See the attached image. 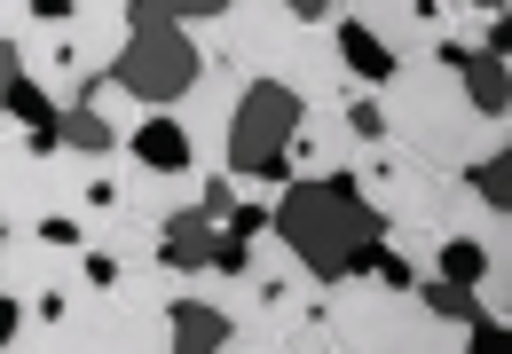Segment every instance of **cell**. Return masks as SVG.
Returning a JSON list of instances; mask_svg holds the SVG:
<instances>
[{
    "label": "cell",
    "instance_id": "1",
    "mask_svg": "<svg viewBox=\"0 0 512 354\" xmlns=\"http://www.w3.org/2000/svg\"><path fill=\"white\" fill-rule=\"evenodd\" d=\"M111 71L127 79V87L142 95V103H150V111H166V103H174V95L190 87L205 63H197L190 32H182L174 16H158V24H134V32H127V56L111 63Z\"/></svg>",
    "mask_w": 512,
    "mask_h": 354
},
{
    "label": "cell",
    "instance_id": "2",
    "mask_svg": "<svg viewBox=\"0 0 512 354\" xmlns=\"http://www.w3.org/2000/svg\"><path fill=\"white\" fill-rule=\"evenodd\" d=\"M292 126H300V95H284L276 79H245L237 118H229V150H221V166H229V174H260L268 158H284Z\"/></svg>",
    "mask_w": 512,
    "mask_h": 354
},
{
    "label": "cell",
    "instance_id": "3",
    "mask_svg": "<svg viewBox=\"0 0 512 354\" xmlns=\"http://www.w3.org/2000/svg\"><path fill=\"white\" fill-rule=\"evenodd\" d=\"M237 95H245V71H237V63H205L190 87L174 95V118H182V134H190L197 166H221V150H229V118H237Z\"/></svg>",
    "mask_w": 512,
    "mask_h": 354
},
{
    "label": "cell",
    "instance_id": "4",
    "mask_svg": "<svg viewBox=\"0 0 512 354\" xmlns=\"http://www.w3.org/2000/svg\"><path fill=\"white\" fill-rule=\"evenodd\" d=\"M268 79H276L284 95H300V103H323V95L347 103V95H363V87L347 79V63H339V32H331L323 16H316V24H300V32L284 40V56H276Z\"/></svg>",
    "mask_w": 512,
    "mask_h": 354
},
{
    "label": "cell",
    "instance_id": "5",
    "mask_svg": "<svg viewBox=\"0 0 512 354\" xmlns=\"http://www.w3.org/2000/svg\"><path fill=\"white\" fill-rule=\"evenodd\" d=\"M292 32H300V16H292L284 0H229V8H221V48H229V63H237L245 79H268Z\"/></svg>",
    "mask_w": 512,
    "mask_h": 354
},
{
    "label": "cell",
    "instance_id": "6",
    "mask_svg": "<svg viewBox=\"0 0 512 354\" xmlns=\"http://www.w3.org/2000/svg\"><path fill=\"white\" fill-rule=\"evenodd\" d=\"M355 126H347V103L339 95H323V103H300V126H292V142H284V166L308 181H331L355 166Z\"/></svg>",
    "mask_w": 512,
    "mask_h": 354
},
{
    "label": "cell",
    "instance_id": "7",
    "mask_svg": "<svg viewBox=\"0 0 512 354\" xmlns=\"http://www.w3.org/2000/svg\"><path fill=\"white\" fill-rule=\"evenodd\" d=\"M245 276L260 284V299L268 307H316V292H323V276L284 244L276 229H260V236H245Z\"/></svg>",
    "mask_w": 512,
    "mask_h": 354
},
{
    "label": "cell",
    "instance_id": "8",
    "mask_svg": "<svg viewBox=\"0 0 512 354\" xmlns=\"http://www.w3.org/2000/svg\"><path fill=\"white\" fill-rule=\"evenodd\" d=\"M40 213H48L40 158L24 150V126L0 111V229H40Z\"/></svg>",
    "mask_w": 512,
    "mask_h": 354
},
{
    "label": "cell",
    "instance_id": "9",
    "mask_svg": "<svg viewBox=\"0 0 512 354\" xmlns=\"http://www.w3.org/2000/svg\"><path fill=\"white\" fill-rule=\"evenodd\" d=\"M64 40H71V71H79V79H87V71H111V63L127 56V0H111V8H71Z\"/></svg>",
    "mask_w": 512,
    "mask_h": 354
},
{
    "label": "cell",
    "instance_id": "10",
    "mask_svg": "<svg viewBox=\"0 0 512 354\" xmlns=\"http://www.w3.org/2000/svg\"><path fill=\"white\" fill-rule=\"evenodd\" d=\"M79 213H87V244H95V252H111L119 268L158 260V221H142L134 205H119V197H111V205H79Z\"/></svg>",
    "mask_w": 512,
    "mask_h": 354
},
{
    "label": "cell",
    "instance_id": "11",
    "mask_svg": "<svg viewBox=\"0 0 512 354\" xmlns=\"http://www.w3.org/2000/svg\"><path fill=\"white\" fill-rule=\"evenodd\" d=\"M182 292L205 299V307H213V315H229V323H253L260 307H268L245 268H190V276H182Z\"/></svg>",
    "mask_w": 512,
    "mask_h": 354
},
{
    "label": "cell",
    "instance_id": "12",
    "mask_svg": "<svg viewBox=\"0 0 512 354\" xmlns=\"http://www.w3.org/2000/svg\"><path fill=\"white\" fill-rule=\"evenodd\" d=\"M457 87H465V103L481 118H512V56H497V48L457 56Z\"/></svg>",
    "mask_w": 512,
    "mask_h": 354
},
{
    "label": "cell",
    "instance_id": "13",
    "mask_svg": "<svg viewBox=\"0 0 512 354\" xmlns=\"http://www.w3.org/2000/svg\"><path fill=\"white\" fill-rule=\"evenodd\" d=\"M127 150L142 158V166H158V174L197 166V150H190V134H182V118H174V111H142V126L127 134Z\"/></svg>",
    "mask_w": 512,
    "mask_h": 354
},
{
    "label": "cell",
    "instance_id": "14",
    "mask_svg": "<svg viewBox=\"0 0 512 354\" xmlns=\"http://www.w3.org/2000/svg\"><path fill=\"white\" fill-rule=\"evenodd\" d=\"M79 103H87V111L103 118V126H111L119 142H127L134 126H142V111H150V103L134 95V87L119 79V71H87V79H79Z\"/></svg>",
    "mask_w": 512,
    "mask_h": 354
},
{
    "label": "cell",
    "instance_id": "15",
    "mask_svg": "<svg viewBox=\"0 0 512 354\" xmlns=\"http://www.w3.org/2000/svg\"><path fill=\"white\" fill-rule=\"evenodd\" d=\"M323 24L339 32V63H347V79H355V87L371 95L386 71H394V56H386V48L371 40V32H363V24H355V16H323Z\"/></svg>",
    "mask_w": 512,
    "mask_h": 354
},
{
    "label": "cell",
    "instance_id": "16",
    "mask_svg": "<svg viewBox=\"0 0 512 354\" xmlns=\"http://www.w3.org/2000/svg\"><path fill=\"white\" fill-rule=\"evenodd\" d=\"M166 323H174V347L182 354H213V347H229V315H213V307H205V299H174V315H166Z\"/></svg>",
    "mask_w": 512,
    "mask_h": 354
},
{
    "label": "cell",
    "instance_id": "17",
    "mask_svg": "<svg viewBox=\"0 0 512 354\" xmlns=\"http://www.w3.org/2000/svg\"><path fill=\"white\" fill-rule=\"evenodd\" d=\"M410 292L426 299V315H442V323H473V315H481V307H473V284H449V276H418ZM489 323H497V315H489Z\"/></svg>",
    "mask_w": 512,
    "mask_h": 354
},
{
    "label": "cell",
    "instance_id": "18",
    "mask_svg": "<svg viewBox=\"0 0 512 354\" xmlns=\"http://www.w3.org/2000/svg\"><path fill=\"white\" fill-rule=\"evenodd\" d=\"M481 260H489V252H481L473 236H442V252H434V276H449V284H473V276H481Z\"/></svg>",
    "mask_w": 512,
    "mask_h": 354
},
{
    "label": "cell",
    "instance_id": "19",
    "mask_svg": "<svg viewBox=\"0 0 512 354\" xmlns=\"http://www.w3.org/2000/svg\"><path fill=\"white\" fill-rule=\"evenodd\" d=\"M64 142H71V150H95V158H103V150H111L119 134H111L103 118L87 111V103H71V111H64Z\"/></svg>",
    "mask_w": 512,
    "mask_h": 354
},
{
    "label": "cell",
    "instance_id": "20",
    "mask_svg": "<svg viewBox=\"0 0 512 354\" xmlns=\"http://www.w3.org/2000/svg\"><path fill=\"white\" fill-rule=\"evenodd\" d=\"M229 205H237V174H229V166H205V181H197V213H205V221H229Z\"/></svg>",
    "mask_w": 512,
    "mask_h": 354
},
{
    "label": "cell",
    "instance_id": "21",
    "mask_svg": "<svg viewBox=\"0 0 512 354\" xmlns=\"http://www.w3.org/2000/svg\"><path fill=\"white\" fill-rule=\"evenodd\" d=\"M32 24V0H0V40H16Z\"/></svg>",
    "mask_w": 512,
    "mask_h": 354
},
{
    "label": "cell",
    "instance_id": "22",
    "mask_svg": "<svg viewBox=\"0 0 512 354\" xmlns=\"http://www.w3.org/2000/svg\"><path fill=\"white\" fill-rule=\"evenodd\" d=\"M221 8H229V0H166L174 24H190V16H221Z\"/></svg>",
    "mask_w": 512,
    "mask_h": 354
},
{
    "label": "cell",
    "instance_id": "23",
    "mask_svg": "<svg viewBox=\"0 0 512 354\" xmlns=\"http://www.w3.org/2000/svg\"><path fill=\"white\" fill-rule=\"evenodd\" d=\"M16 323H24V299H8V292H0V347L16 339Z\"/></svg>",
    "mask_w": 512,
    "mask_h": 354
},
{
    "label": "cell",
    "instance_id": "24",
    "mask_svg": "<svg viewBox=\"0 0 512 354\" xmlns=\"http://www.w3.org/2000/svg\"><path fill=\"white\" fill-rule=\"evenodd\" d=\"M284 8H292L300 24H316V16H339V0H284Z\"/></svg>",
    "mask_w": 512,
    "mask_h": 354
},
{
    "label": "cell",
    "instance_id": "25",
    "mask_svg": "<svg viewBox=\"0 0 512 354\" xmlns=\"http://www.w3.org/2000/svg\"><path fill=\"white\" fill-rule=\"evenodd\" d=\"M8 87H16V48L0 40V95H8Z\"/></svg>",
    "mask_w": 512,
    "mask_h": 354
},
{
    "label": "cell",
    "instance_id": "26",
    "mask_svg": "<svg viewBox=\"0 0 512 354\" xmlns=\"http://www.w3.org/2000/svg\"><path fill=\"white\" fill-rule=\"evenodd\" d=\"M465 8H481V16H505V0H465Z\"/></svg>",
    "mask_w": 512,
    "mask_h": 354
},
{
    "label": "cell",
    "instance_id": "27",
    "mask_svg": "<svg viewBox=\"0 0 512 354\" xmlns=\"http://www.w3.org/2000/svg\"><path fill=\"white\" fill-rule=\"evenodd\" d=\"M71 8H111V0H71Z\"/></svg>",
    "mask_w": 512,
    "mask_h": 354
}]
</instances>
